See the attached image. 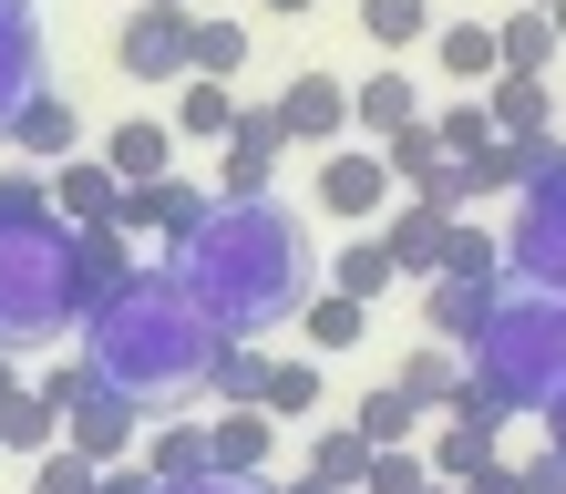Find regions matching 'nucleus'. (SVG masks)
<instances>
[{
    "label": "nucleus",
    "mask_w": 566,
    "mask_h": 494,
    "mask_svg": "<svg viewBox=\"0 0 566 494\" xmlns=\"http://www.w3.org/2000/svg\"><path fill=\"white\" fill-rule=\"evenodd\" d=\"M269 412H279V422H319V350L269 371Z\"/></svg>",
    "instance_id": "e433bc0d"
},
{
    "label": "nucleus",
    "mask_w": 566,
    "mask_h": 494,
    "mask_svg": "<svg viewBox=\"0 0 566 494\" xmlns=\"http://www.w3.org/2000/svg\"><path fill=\"white\" fill-rule=\"evenodd\" d=\"M350 114H360V135H402V124L422 114V93L402 73H371V83H350Z\"/></svg>",
    "instance_id": "a878e982"
},
{
    "label": "nucleus",
    "mask_w": 566,
    "mask_h": 494,
    "mask_svg": "<svg viewBox=\"0 0 566 494\" xmlns=\"http://www.w3.org/2000/svg\"><path fill=\"white\" fill-rule=\"evenodd\" d=\"M422 309H432V329H443V340H463V350H474V329L494 319V288H484V278H453V269H443Z\"/></svg>",
    "instance_id": "b1692460"
},
{
    "label": "nucleus",
    "mask_w": 566,
    "mask_h": 494,
    "mask_svg": "<svg viewBox=\"0 0 566 494\" xmlns=\"http://www.w3.org/2000/svg\"><path fill=\"white\" fill-rule=\"evenodd\" d=\"M238 114H248L238 83H207V73L176 83V135H186V145H227V135H238Z\"/></svg>",
    "instance_id": "a211bd4d"
},
{
    "label": "nucleus",
    "mask_w": 566,
    "mask_h": 494,
    "mask_svg": "<svg viewBox=\"0 0 566 494\" xmlns=\"http://www.w3.org/2000/svg\"><path fill=\"white\" fill-rule=\"evenodd\" d=\"M269 11H310V0H269Z\"/></svg>",
    "instance_id": "8fccbe9b"
},
{
    "label": "nucleus",
    "mask_w": 566,
    "mask_h": 494,
    "mask_svg": "<svg viewBox=\"0 0 566 494\" xmlns=\"http://www.w3.org/2000/svg\"><path fill=\"white\" fill-rule=\"evenodd\" d=\"M443 207H432V196H412V207H391V227H381V238H391V257H402V278H443Z\"/></svg>",
    "instance_id": "6ab92c4d"
},
{
    "label": "nucleus",
    "mask_w": 566,
    "mask_h": 494,
    "mask_svg": "<svg viewBox=\"0 0 566 494\" xmlns=\"http://www.w3.org/2000/svg\"><path fill=\"white\" fill-rule=\"evenodd\" d=\"M269 371H279L269 350H248V340H217V360H207V391H217V402H269Z\"/></svg>",
    "instance_id": "393cba45"
},
{
    "label": "nucleus",
    "mask_w": 566,
    "mask_h": 494,
    "mask_svg": "<svg viewBox=\"0 0 566 494\" xmlns=\"http://www.w3.org/2000/svg\"><path fill=\"white\" fill-rule=\"evenodd\" d=\"M391 278H402V257H391V238H350L340 257H329V288H350V299H381Z\"/></svg>",
    "instance_id": "bb28decb"
},
{
    "label": "nucleus",
    "mask_w": 566,
    "mask_h": 494,
    "mask_svg": "<svg viewBox=\"0 0 566 494\" xmlns=\"http://www.w3.org/2000/svg\"><path fill=\"white\" fill-rule=\"evenodd\" d=\"M463 494H525V464H484V474L463 484Z\"/></svg>",
    "instance_id": "37998d69"
},
{
    "label": "nucleus",
    "mask_w": 566,
    "mask_h": 494,
    "mask_svg": "<svg viewBox=\"0 0 566 494\" xmlns=\"http://www.w3.org/2000/svg\"><path fill=\"white\" fill-rule=\"evenodd\" d=\"M0 443H11V453H31V464H42V453L62 443V402H52V391H21V402L0 412Z\"/></svg>",
    "instance_id": "72a5a7b5"
},
{
    "label": "nucleus",
    "mask_w": 566,
    "mask_h": 494,
    "mask_svg": "<svg viewBox=\"0 0 566 494\" xmlns=\"http://www.w3.org/2000/svg\"><path fill=\"white\" fill-rule=\"evenodd\" d=\"M279 145H289L279 104H248V114H238V135H227V196H269V165H279Z\"/></svg>",
    "instance_id": "ddd939ff"
},
{
    "label": "nucleus",
    "mask_w": 566,
    "mask_h": 494,
    "mask_svg": "<svg viewBox=\"0 0 566 494\" xmlns=\"http://www.w3.org/2000/svg\"><path fill=\"white\" fill-rule=\"evenodd\" d=\"M391 381H402V391H422V402H453V391H463V360H453V350H412Z\"/></svg>",
    "instance_id": "ea45409f"
},
{
    "label": "nucleus",
    "mask_w": 566,
    "mask_h": 494,
    "mask_svg": "<svg viewBox=\"0 0 566 494\" xmlns=\"http://www.w3.org/2000/svg\"><path fill=\"white\" fill-rule=\"evenodd\" d=\"M207 443H217V474L258 484V474H269V443H279V412H269V402H217Z\"/></svg>",
    "instance_id": "f8f14e48"
},
{
    "label": "nucleus",
    "mask_w": 566,
    "mask_h": 494,
    "mask_svg": "<svg viewBox=\"0 0 566 494\" xmlns=\"http://www.w3.org/2000/svg\"><path fill=\"white\" fill-rule=\"evenodd\" d=\"M546 11H556V0H546Z\"/></svg>",
    "instance_id": "603ef678"
},
{
    "label": "nucleus",
    "mask_w": 566,
    "mask_h": 494,
    "mask_svg": "<svg viewBox=\"0 0 566 494\" xmlns=\"http://www.w3.org/2000/svg\"><path fill=\"white\" fill-rule=\"evenodd\" d=\"M135 278V257H124V227H83V299H114V288Z\"/></svg>",
    "instance_id": "f704fd0d"
},
{
    "label": "nucleus",
    "mask_w": 566,
    "mask_h": 494,
    "mask_svg": "<svg viewBox=\"0 0 566 494\" xmlns=\"http://www.w3.org/2000/svg\"><path fill=\"white\" fill-rule=\"evenodd\" d=\"M145 422H155V412H145L124 381L83 371V391L62 402V443H73V453H93V464H135V453H145Z\"/></svg>",
    "instance_id": "39448f33"
},
{
    "label": "nucleus",
    "mask_w": 566,
    "mask_h": 494,
    "mask_svg": "<svg viewBox=\"0 0 566 494\" xmlns=\"http://www.w3.org/2000/svg\"><path fill=\"white\" fill-rule=\"evenodd\" d=\"M422 453H432V474H443V484H474V474L494 464V433H484V422H463V412H453V422H443V433H432Z\"/></svg>",
    "instance_id": "cd10ccee"
},
{
    "label": "nucleus",
    "mask_w": 566,
    "mask_h": 494,
    "mask_svg": "<svg viewBox=\"0 0 566 494\" xmlns=\"http://www.w3.org/2000/svg\"><path fill=\"white\" fill-rule=\"evenodd\" d=\"M217 340H227V329L196 309V288H186V278H145V269L124 278L114 299L83 309V360H93L104 381H124L145 412L186 402V391H207Z\"/></svg>",
    "instance_id": "f03ea898"
},
{
    "label": "nucleus",
    "mask_w": 566,
    "mask_h": 494,
    "mask_svg": "<svg viewBox=\"0 0 566 494\" xmlns=\"http://www.w3.org/2000/svg\"><path fill=\"white\" fill-rule=\"evenodd\" d=\"M289 494H350V484H319V474H298V484H289Z\"/></svg>",
    "instance_id": "49530a36"
},
{
    "label": "nucleus",
    "mask_w": 566,
    "mask_h": 494,
    "mask_svg": "<svg viewBox=\"0 0 566 494\" xmlns=\"http://www.w3.org/2000/svg\"><path fill=\"white\" fill-rule=\"evenodd\" d=\"M432 62H443L453 83H494V73H505V31H494V21H443V31H432Z\"/></svg>",
    "instance_id": "aec40b11"
},
{
    "label": "nucleus",
    "mask_w": 566,
    "mask_h": 494,
    "mask_svg": "<svg viewBox=\"0 0 566 494\" xmlns=\"http://www.w3.org/2000/svg\"><path fill=\"white\" fill-rule=\"evenodd\" d=\"M360 433H371V443H412L422 433V391H402V381H381V391H360Z\"/></svg>",
    "instance_id": "7c9ffc66"
},
{
    "label": "nucleus",
    "mask_w": 566,
    "mask_h": 494,
    "mask_svg": "<svg viewBox=\"0 0 566 494\" xmlns=\"http://www.w3.org/2000/svg\"><path fill=\"white\" fill-rule=\"evenodd\" d=\"M186 11H196V0H186Z\"/></svg>",
    "instance_id": "864d4df0"
},
{
    "label": "nucleus",
    "mask_w": 566,
    "mask_h": 494,
    "mask_svg": "<svg viewBox=\"0 0 566 494\" xmlns=\"http://www.w3.org/2000/svg\"><path fill=\"white\" fill-rule=\"evenodd\" d=\"M176 278L196 288V309H207L227 340L289 329L310 309V227H298L279 196H217L207 227L176 248Z\"/></svg>",
    "instance_id": "f257e3e1"
},
{
    "label": "nucleus",
    "mask_w": 566,
    "mask_h": 494,
    "mask_svg": "<svg viewBox=\"0 0 566 494\" xmlns=\"http://www.w3.org/2000/svg\"><path fill=\"white\" fill-rule=\"evenodd\" d=\"M207 207H217V196L196 186V176H155V186H124L114 227H124V238H165V248H186L196 227H207Z\"/></svg>",
    "instance_id": "1a4fd4ad"
},
{
    "label": "nucleus",
    "mask_w": 566,
    "mask_h": 494,
    "mask_svg": "<svg viewBox=\"0 0 566 494\" xmlns=\"http://www.w3.org/2000/svg\"><path fill=\"white\" fill-rule=\"evenodd\" d=\"M443 269L494 288V278H505V238H494V227H474V217H453V227H443Z\"/></svg>",
    "instance_id": "473e14b6"
},
{
    "label": "nucleus",
    "mask_w": 566,
    "mask_h": 494,
    "mask_svg": "<svg viewBox=\"0 0 566 494\" xmlns=\"http://www.w3.org/2000/svg\"><path fill=\"white\" fill-rule=\"evenodd\" d=\"M484 114H494V135H546L556 93H546V73H494L484 83Z\"/></svg>",
    "instance_id": "412c9836"
},
{
    "label": "nucleus",
    "mask_w": 566,
    "mask_h": 494,
    "mask_svg": "<svg viewBox=\"0 0 566 494\" xmlns=\"http://www.w3.org/2000/svg\"><path fill=\"white\" fill-rule=\"evenodd\" d=\"M360 31H371L381 52H412V42H432V0H360Z\"/></svg>",
    "instance_id": "2f4dec72"
},
{
    "label": "nucleus",
    "mask_w": 566,
    "mask_h": 494,
    "mask_svg": "<svg viewBox=\"0 0 566 494\" xmlns=\"http://www.w3.org/2000/svg\"><path fill=\"white\" fill-rule=\"evenodd\" d=\"M422 494H463V484H443V474H432V484H422Z\"/></svg>",
    "instance_id": "de8ad7c7"
},
{
    "label": "nucleus",
    "mask_w": 566,
    "mask_h": 494,
    "mask_svg": "<svg viewBox=\"0 0 566 494\" xmlns=\"http://www.w3.org/2000/svg\"><path fill=\"white\" fill-rule=\"evenodd\" d=\"M165 494H258V484H238V474H207V484H165Z\"/></svg>",
    "instance_id": "c03bdc74"
},
{
    "label": "nucleus",
    "mask_w": 566,
    "mask_h": 494,
    "mask_svg": "<svg viewBox=\"0 0 566 494\" xmlns=\"http://www.w3.org/2000/svg\"><path fill=\"white\" fill-rule=\"evenodd\" d=\"M556 42H566V0H556Z\"/></svg>",
    "instance_id": "3c124183"
},
{
    "label": "nucleus",
    "mask_w": 566,
    "mask_h": 494,
    "mask_svg": "<svg viewBox=\"0 0 566 494\" xmlns=\"http://www.w3.org/2000/svg\"><path fill=\"white\" fill-rule=\"evenodd\" d=\"M104 494H165L155 464H104Z\"/></svg>",
    "instance_id": "79ce46f5"
},
{
    "label": "nucleus",
    "mask_w": 566,
    "mask_h": 494,
    "mask_svg": "<svg viewBox=\"0 0 566 494\" xmlns=\"http://www.w3.org/2000/svg\"><path fill=\"white\" fill-rule=\"evenodd\" d=\"M31 93H42V21H31V0H0V135L21 124Z\"/></svg>",
    "instance_id": "9b49d317"
},
{
    "label": "nucleus",
    "mask_w": 566,
    "mask_h": 494,
    "mask_svg": "<svg viewBox=\"0 0 566 494\" xmlns=\"http://www.w3.org/2000/svg\"><path fill=\"white\" fill-rule=\"evenodd\" d=\"M52 207L73 217V227H104V217L124 207V176H114L104 155H93V165H83V155H62V165H52Z\"/></svg>",
    "instance_id": "4468645a"
},
{
    "label": "nucleus",
    "mask_w": 566,
    "mask_h": 494,
    "mask_svg": "<svg viewBox=\"0 0 566 494\" xmlns=\"http://www.w3.org/2000/svg\"><path fill=\"white\" fill-rule=\"evenodd\" d=\"M31 494H104V464L73 453V443H52L42 464H31Z\"/></svg>",
    "instance_id": "4c0bfd02"
},
{
    "label": "nucleus",
    "mask_w": 566,
    "mask_h": 494,
    "mask_svg": "<svg viewBox=\"0 0 566 494\" xmlns=\"http://www.w3.org/2000/svg\"><path fill=\"white\" fill-rule=\"evenodd\" d=\"M371 453H381V443L360 433V422H310V474H319V484H350V494H360Z\"/></svg>",
    "instance_id": "5701e85b"
},
{
    "label": "nucleus",
    "mask_w": 566,
    "mask_h": 494,
    "mask_svg": "<svg viewBox=\"0 0 566 494\" xmlns=\"http://www.w3.org/2000/svg\"><path fill=\"white\" fill-rule=\"evenodd\" d=\"M556 443H566V391H556Z\"/></svg>",
    "instance_id": "09e8293b"
},
{
    "label": "nucleus",
    "mask_w": 566,
    "mask_h": 494,
    "mask_svg": "<svg viewBox=\"0 0 566 494\" xmlns=\"http://www.w3.org/2000/svg\"><path fill=\"white\" fill-rule=\"evenodd\" d=\"M298 329H310V350H360L371 340V299H350V288H310V309H298Z\"/></svg>",
    "instance_id": "4be33fe9"
},
{
    "label": "nucleus",
    "mask_w": 566,
    "mask_h": 494,
    "mask_svg": "<svg viewBox=\"0 0 566 494\" xmlns=\"http://www.w3.org/2000/svg\"><path fill=\"white\" fill-rule=\"evenodd\" d=\"M474 371L505 391V402H556L566 391V288L525 278V288H494V319L474 329Z\"/></svg>",
    "instance_id": "20e7f679"
},
{
    "label": "nucleus",
    "mask_w": 566,
    "mask_h": 494,
    "mask_svg": "<svg viewBox=\"0 0 566 494\" xmlns=\"http://www.w3.org/2000/svg\"><path fill=\"white\" fill-rule=\"evenodd\" d=\"M145 464H155V484H207L217 443H207V422H145Z\"/></svg>",
    "instance_id": "f3484780"
},
{
    "label": "nucleus",
    "mask_w": 566,
    "mask_h": 494,
    "mask_svg": "<svg viewBox=\"0 0 566 494\" xmlns=\"http://www.w3.org/2000/svg\"><path fill=\"white\" fill-rule=\"evenodd\" d=\"M381 155H391V176H402V186H422V176H432V165H443L453 145H443V124H422V114H412L402 135H381Z\"/></svg>",
    "instance_id": "c9c22d12"
},
{
    "label": "nucleus",
    "mask_w": 566,
    "mask_h": 494,
    "mask_svg": "<svg viewBox=\"0 0 566 494\" xmlns=\"http://www.w3.org/2000/svg\"><path fill=\"white\" fill-rule=\"evenodd\" d=\"M494 31H505V73H546V62H556V11H546V0L505 11Z\"/></svg>",
    "instance_id": "c85d7f7f"
},
{
    "label": "nucleus",
    "mask_w": 566,
    "mask_h": 494,
    "mask_svg": "<svg viewBox=\"0 0 566 494\" xmlns=\"http://www.w3.org/2000/svg\"><path fill=\"white\" fill-rule=\"evenodd\" d=\"M391 186H402V176H391V155H381V145H329V155H319V176H310V207H319V217H340V227H360V217H381V207H391Z\"/></svg>",
    "instance_id": "0eeeda50"
},
{
    "label": "nucleus",
    "mask_w": 566,
    "mask_h": 494,
    "mask_svg": "<svg viewBox=\"0 0 566 494\" xmlns=\"http://www.w3.org/2000/svg\"><path fill=\"white\" fill-rule=\"evenodd\" d=\"M422 484H432V453H412V443H381L371 474H360V494H422Z\"/></svg>",
    "instance_id": "58836bf2"
},
{
    "label": "nucleus",
    "mask_w": 566,
    "mask_h": 494,
    "mask_svg": "<svg viewBox=\"0 0 566 494\" xmlns=\"http://www.w3.org/2000/svg\"><path fill=\"white\" fill-rule=\"evenodd\" d=\"M505 257H515L525 278L566 288V165H556V176H536V186H525V217H515Z\"/></svg>",
    "instance_id": "6e6552de"
},
{
    "label": "nucleus",
    "mask_w": 566,
    "mask_h": 494,
    "mask_svg": "<svg viewBox=\"0 0 566 494\" xmlns=\"http://www.w3.org/2000/svg\"><path fill=\"white\" fill-rule=\"evenodd\" d=\"M104 165H114L124 186H155V176H176V124H155V114L114 124V135H104Z\"/></svg>",
    "instance_id": "2eb2a0df"
},
{
    "label": "nucleus",
    "mask_w": 566,
    "mask_h": 494,
    "mask_svg": "<svg viewBox=\"0 0 566 494\" xmlns=\"http://www.w3.org/2000/svg\"><path fill=\"white\" fill-rule=\"evenodd\" d=\"M186 52H196V73H207V83H238V73H248V31H238V21H217V11H196Z\"/></svg>",
    "instance_id": "c756f323"
},
{
    "label": "nucleus",
    "mask_w": 566,
    "mask_h": 494,
    "mask_svg": "<svg viewBox=\"0 0 566 494\" xmlns=\"http://www.w3.org/2000/svg\"><path fill=\"white\" fill-rule=\"evenodd\" d=\"M83 227L73 217H0V350L62 340L83 319Z\"/></svg>",
    "instance_id": "7ed1b4c3"
},
{
    "label": "nucleus",
    "mask_w": 566,
    "mask_h": 494,
    "mask_svg": "<svg viewBox=\"0 0 566 494\" xmlns=\"http://www.w3.org/2000/svg\"><path fill=\"white\" fill-rule=\"evenodd\" d=\"M11 145H21V165H62V155L83 145V114H73V104H62V93L42 83V93H31V104H21V124H11Z\"/></svg>",
    "instance_id": "dca6fc26"
},
{
    "label": "nucleus",
    "mask_w": 566,
    "mask_h": 494,
    "mask_svg": "<svg viewBox=\"0 0 566 494\" xmlns=\"http://www.w3.org/2000/svg\"><path fill=\"white\" fill-rule=\"evenodd\" d=\"M186 31H196L186 0H135L124 31H114V73H124V83H186V73H196Z\"/></svg>",
    "instance_id": "423d86ee"
},
{
    "label": "nucleus",
    "mask_w": 566,
    "mask_h": 494,
    "mask_svg": "<svg viewBox=\"0 0 566 494\" xmlns=\"http://www.w3.org/2000/svg\"><path fill=\"white\" fill-rule=\"evenodd\" d=\"M21 402V371H11V350H0V412H11Z\"/></svg>",
    "instance_id": "a18cd8bd"
},
{
    "label": "nucleus",
    "mask_w": 566,
    "mask_h": 494,
    "mask_svg": "<svg viewBox=\"0 0 566 494\" xmlns=\"http://www.w3.org/2000/svg\"><path fill=\"white\" fill-rule=\"evenodd\" d=\"M279 124H289V145H319V155H329V145L360 124V114H350V83H340V73H289Z\"/></svg>",
    "instance_id": "9d476101"
},
{
    "label": "nucleus",
    "mask_w": 566,
    "mask_h": 494,
    "mask_svg": "<svg viewBox=\"0 0 566 494\" xmlns=\"http://www.w3.org/2000/svg\"><path fill=\"white\" fill-rule=\"evenodd\" d=\"M432 124H443V145H453V155H484V145H494V114H484V93H463V104H443Z\"/></svg>",
    "instance_id": "a19ab883"
}]
</instances>
